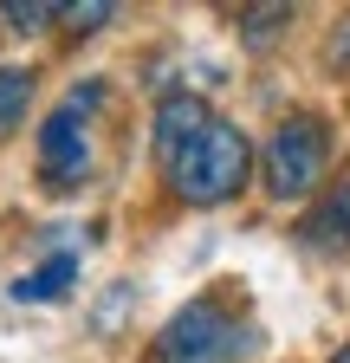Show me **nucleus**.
<instances>
[{"label": "nucleus", "instance_id": "f257e3e1", "mask_svg": "<svg viewBox=\"0 0 350 363\" xmlns=\"http://www.w3.org/2000/svg\"><path fill=\"white\" fill-rule=\"evenodd\" d=\"M162 175H169V195L182 208H221L253 182V136L234 117H208V130Z\"/></svg>", "mask_w": 350, "mask_h": 363}, {"label": "nucleus", "instance_id": "f03ea898", "mask_svg": "<svg viewBox=\"0 0 350 363\" xmlns=\"http://www.w3.org/2000/svg\"><path fill=\"white\" fill-rule=\"evenodd\" d=\"M259 189L266 201L292 208V201H312L324 189V169H331V123L318 111H292L266 130V143H259Z\"/></svg>", "mask_w": 350, "mask_h": 363}, {"label": "nucleus", "instance_id": "7ed1b4c3", "mask_svg": "<svg viewBox=\"0 0 350 363\" xmlns=\"http://www.w3.org/2000/svg\"><path fill=\"white\" fill-rule=\"evenodd\" d=\"M104 98H111L104 78H91L72 84L65 104L46 111V123H39V189L46 195H78L91 182V117Z\"/></svg>", "mask_w": 350, "mask_h": 363}, {"label": "nucleus", "instance_id": "20e7f679", "mask_svg": "<svg viewBox=\"0 0 350 363\" xmlns=\"http://www.w3.org/2000/svg\"><path fill=\"white\" fill-rule=\"evenodd\" d=\"M247 350H253V331H247L214 292H201V298H188V305L162 325L149 363H240Z\"/></svg>", "mask_w": 350, "mask_h": 363}, {"label": "nucleus", "instance_id": "39448f33", "mask_svg": "<svg viewBox=\"0 0 350 363\" xmlns=\"http://www.w3.org/2000/svg\"><path fill=\"white\" fill-rule=\"evenodd\" d=\"M298 247L318 253V259L350 253V175L331 182V189H318L312 201H305V214H298Z\"/></svg>", "mask_w": 350, "mask_h": 363}, {"label": "nucleus", "instance_id": "423d86ee", "mask_svg": "<svg viewBox=\"0 0 350 363\" xmlns=\"http://www.w3.org/2000/svg\"><path fill=\"white\" fill-rule=\"evenodd\" d=\"M208 117H214L208 98H195V91H169V98L156 104V123H149V150H156V162L169 169V162L208 130Z\"/></svg>", "mask_w": 350, "mask_h": 363}, {"label": "nucleus", "instance_id": "0eeeda50", "mask_svg": "<svg viewBox=\"0 0 350 363\" xmlns=\"http://www.w3.org/2000/svg\"><path fill=\"white\" fill-rule=\"evenodd\" d=\"M72 286H78V253H52L46 266H33V272L13 279V298L20 305H59Z\"/></svg>", "mask_w": 350, "mask_h": 363}, {"label": "nucleus", "instance_id": "6e6552de", "mask_svg": "<svg viewBox=\"0 0 350 363\" xmlns=\"http://www.w3.org/2000/svg\"><path fill=\"white\" fill-rule=\"evenodd\" d=\"M33 91H39V78H33L26 65H0V136H13V130L26 123Z\"/></svg>", "mask_w": 350, "mask_h": 363}, {"label": "nucleus", "instance_id": "1a4fd4ad", "mask_svg": "<svg viewBox=\"0 0 350 363\" xmlns=\"http://www.w3.org/2000/svg\"><path fill=\"white\" fill-rule=\"evenodd\" d=\"M292 20H298V7H247V13H240V45H253V52H259V45H273Z\"/></svg>", "mask_w": 350, "mask_h": 363}, {"label": "nucleus", "instance_id": "9d476101", "mask_svg": "<svg viewBox=\"0 0 350 363\" xmlns=\"http://www.w3.org/2000/svg\"><path fill=\"white\" fill-rule=\"evenodd\" d=\"M0 20H7L13 33H46V26L59 20V7H52V0H7Z\"/></svg>", "mask_w": 350, "mask_h": 363}, {"label": "nucleus", "instance_id": "9b49d317", "mask_svg": "<svg viewBox=\"0 0 350 363\" xmlns=\"http://www.w3.org/2000/svg\"><path fill=\"white\" fill-rule=\"evenodd\" d=\"M324 72L331 78H350V13H337L331 33H324Z\"/></svg>", "mask_w": 350, "mask_h": 363}, {"label": "nucleus", "instance_id": "f8f14e48", "mask_svg": "<svg viewBox=\"0 0 350 363\" xmlns=\"http://www.w3.org/2000/svg\"><path fill=\"white\" fill-rule=\"evenodd\" d=\"M111 20H117L111 0H91V7H59V26H65V33H98V26H111Z\"/></svg>", "mask_w": 350, "mask_h": 363}, {"label": "nucleus", "instance_id": "ddd939ff", "mask_svg": "<svg viewBox=\"0 0 350 363\" xmlns=\"http://www.w3.org/2000/svg\"><path fill=\"white\" fill-rule=\"evenodd\" d=\"M331 363H350V344H344V350H337V357H331Z\"/></svg>", "mask_w": 350, "mask_h": 363}]
</instances>
